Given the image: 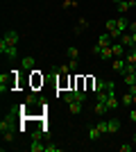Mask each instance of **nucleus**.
Wrapping results in <instances>:
<instances>
[{
	"mask_svg": "<svg viewBox=\"0 0 136 152\" xmlns=\"http://www.w3.org/2000/svg\"><path fill=\"white\" fill-rule=\"evenodd\" d=\"M111 43H113V41H111V34H109V32H102V34L97 37L95 45H93L91 50H93V55H100V50H102V48H107V45H111Z\"/></svg>",
	"mask_w": 136,
	"mask_h": 152,
	"instance_id": "nucleus-1",
	"label": "nucleus"
},
{
	"mask_svg": "<svg viewBox=\"0 0 136 152\" xmlns=\"http://www.w3.org/2000/svg\"><path fill=\"white\" fill-rule=\"evenodd\" d=\"M0 52L7 55L9 59H16L18 57V45H9V43H5V41H0Z\"/></svg>",
	"mask_w": 136,
	"mask_h": 152,
	"instance_id": "nucleus-2",
	"label": "nucleus"
},
{
	"mask_svg": "<svg viewBox=\"0 0 136 152\" xmlns=\"http://www.w3.org/2000/svg\"><path fill=\"white\" fill-rule=\"evenodd\" d=\"M127 66H129V64H127L125 57H113V70H116V73H123V75H125Z\"/></svg>",
	"mask_w": 136,
	"mask_h": 152,
	"instance_id": "nucleus-3",
	"label": "nucleus"
},
{
	"mask_svg": "<svg viewBox=\"0 0 136 152\" xmlns=\"http://www.w3.org/2000/svg\"><path fill=\"white\" fill-rule=\"evenodd\" d=\"M118 14H127L129 9H134L136 7V0H123V2H118Z\"/></svg>",
	"mask_w": 136,
	"mask_h": 152,
	"instance_id": "nucleus-4",
	"label": "nucleus"
},
{
	"mask_svg": "<svg viewBox=\"0 0 136 152\" xmlns=\"http://www.w3.org/2000/svg\"><path fill=\"white\" fill-rule=\"evenodd\" d=\"M18 32H14V30H9L5 34V37H2V41H5V43H9V45H18Z\"/></svg>",
	"mask_w": 136,
	"mask_h": 152,
	"instance_id": "nucleus-5",
	"label": "nucleus"
},
{
	"mask_svg": "<svg viewBox=\"0 0 136 152\" xmlns=\"http://www.w3.org/2000/svg\"><path fill=\"white\" fill-rule=\"evenodd\" d=\"M9 89H12V82H9V75H7V73H2V75H0V93H7Z\"/></svg>",
	"mask_w": 136,
	"mask_h": 152,
	"instance_id": "nucleus-6",
	"label": "nucleus"
},
{
	"mask_svg": "<svg viewBox=\"0 0 136 152\" xmlns=\"http://www.w3.org/2000/svg\"><path fill=\"white\" fill-rule=\"evenodd\" d=\"M118 129H120V121H118V118H111V121H107V134H116Z\"/></svg>",
	"mask_w": 136,
	"mask_h": 152,
	"instance_id": "nucleus-7",
	"label": "nucleus"
},
{
	"mask_svg": "<svg viewBox=\"0 0 136 152\" xmlns=\"http://www.w3.org/2000/svg\"><path fill=\"white\" fill-rule=\"evenodd\" d=\"M20 66H23V70H32L34 66H36V59H34V57H23Z\"/></svg>",
	"mask_w": 136,
	"mask_h": 152,
	"instance_id": "nucleus-8",
	"label": "nucleus"
},
{
	"mask_svg": "<svg viewBox=\"0 0 136 152\" xmlns=\"http://www.w3.org/2000/svg\"><path fill=\"white\" fill-rule=\"evenodd\" d=\"M30 152H45V145H41V139H32V143H30Z\"/></svg>",
	"mask_w": 136,
	"mask_h": 152,
	"instance_id": "nucleus-9",
	"label": "nucleus"
},
{
	"mask_svg": "<svg viewBox=\"0 0 136 152\" xmlns=\"http://www.w3.org/2000/svg\"><path fill=\"white\" fill-rule=\"evenodd\" d=\"M111 50H113V57H125V45L123 43H111Z\"/></svg>",
	"mask_w": 136,
	"mask_h": 152,
	"instance_id": "nucleus-10",
	"label": "nucleus"
},
{
	"mask_svg": "<svg viewBox=\"0 0 136 152\" xmlns=\"http://www.w3.org/2000/svg\"><path fill=\"white\" fill-rule=\"evenodd\" d=\"M68 111H71L73 116H77V114H82V102H79V100L71 102V104H68Z\"/></svg>",
	"mask_w": 136,
	"mask_h": 152,
	"instance_id": "nucleus-11",
	"label": "nucleus"
},
{
	"mask_svg": "<svg viewBox=\"0 0 136 152\" xmlns=\"http://www.w3.org/2000/svg\"><path fill=\"white\" fill-rule=\"evenodd\" d=\"M104 104H107V109H118V100H116V95L111 93V95H107V100H104Z\"/></svg>",
	"mask_w": 136,
	"mask_h": 152,
	"instance_id": "nucleus-12",
	"label": "nucleus"
},
{
	"mask_svg": "<svg viewBox=\"0 0 136 152\" xmlns=\"http://www.w3.org/2000/svg\"><path fill=\"white\" fill-rule=\"evenodd\" d=\"M97 57H100V59H113V50H111V45H107V48H102Z\"/></svg>",
	"mask_w": 136,
	"mask_h": 152,
	"instance_id": "nucleus-13",
	"label": "nucleus"
},
{
	"mask_svg": "<svg viewBox=\"0 0 136 152\" xmlns=\"http://www.w3.org/2000/svg\"><path fill=\"white\" fill-rule=\"evenodd\" d=\"M123 80H125V84H127V86L136 84V70H132V73H125V75H123Z\"/></svg>",
	"mask_w": 136,
	"mask_h": 152,
	"instance_id": "nucleus-14",
	"label": "nucleus"
},
{
	"mask_svg": "<svg viewBox=\"0 0 136 152\" xmlns=\"http://www.w3.org/2000/svg\"><path fill=\"white\" fill-rule=\"evenodd\" d=\"M89 27V23H86V18H79L77 20V25H75V34H82V32Z\"/></svg>",
	"mask_w": 136,
	"mask_h": 152,
	"instance_id": "nucleus-15",
	"label": "nucleus"
},
{
	"mask_svg": "<svg viewBox=\"0 0 136 152\" xmlns=\"http://www.w3.org/2000/svg\"><path fill=\"white\" fill-rule=\"evenodd\" d=\"M66 55H68L71 59H79V50L75 48V45H68V48H66Z\"/></svg>",
	"mask_w": 136,
	"mask_h": 152,
	"instance_id": "nucleus-16",
	"label": "nucleus"
},
{
	"mask_svg": "<svg viewBox=\"0 0 136 152\" xmlns=\"http://www.w3.org/2000/svg\"><path fill=\"white\" fill-rule=\"evenodd\" d=\"M120 102H123V107H134V95H132V93H125Z\"/></svg>",
	"mask_w": 136,
	"mask_h": 152,
	"instance_id": "nucleus-17",
	"label": "nucleus"
},
{
	"mask_svg": "<svg viewBox=\"0 0 136 152\" xmlns=\"http://www.w3.org/2000/svg\"><path fill=\"white\" fill-rule=\"evenodd\" d=\"M100 136H102V132L97 129V125H95V127H91V129H89V139H91V141H97Z\"/></svg>",
	"mask_w": 136,
	"mask_h": 152,
	"instance_id": "nucleus-18",
	"label": "nucleus"
},
{
	"mask_svg": "<svg viewBox=\"0 0 136 152\" xmlns=\"http://www.w3.org/2000/svg\"><path fill=\"white\" fill-rule=\"evenodd\" d=\"M107 111H109V109H107V104H104V102H95V114H97V116H104Z\"/></svg>",
	"mask_w": 136,
	"mask_h": 152,
	"instance_id": "nucleus-19",
	"label": "nucleus"
},
{
	"mask_svg": "<svg viewBox=\"0 0 136 152\" xmlns=\"http://www.w3.org/2000/svg\"><path fill=\"white\" fill-rule=\"evenodd\" d=\"M7 129H12V118H2L0 121V132H7Z\"/></svg>",
	"mask_w": 136,
	"mask_h": 152,
	"instance_id": "nucleus-20",
	"label": "nucleus"
},
{
	"mask_svg": "<svg viewBox=\"0 0 136 152\" xmlns=\"http://www.w3.org/2000/svg\"><path fill=\"white\" fill-rule=\"evenodd\" d=\"M125 59H127V64H134L136 61V48H129V52L125 55Z\"/></svg>",
	"mask_w": 136,
	"mask_h": 152,
	"instance_id": "nucleus-21",
	"label": "nucleus"
},
{
	"mask_svg": "<svg viewBox=\"0 0 136 152\" xmlns=\"http://www.w3.org/2000/svg\"><path fill=\"white\" fill-rule=\"evenodd\" d=\"M2 141H7V143H12V141H14V132H12V129L2 132Z\"/></svg>",
	"mask_w": 136,
	"mask_h": 152,
	"instance_id": "nucleus-22",
	"label": "nucleus"
},
{
	"mask_svg": "<svg viewBox=\"0 0 136 152\" xmlns=\"http://www.w3.org/2000/svg\"><path fill=\"white\" fill-rule=\"evenodd\" d=\"M61 7H64V9H71V7H77V0H64V2H61Z\"/></svg>",
	"mask_w": 136,
	"mask_h": 152,
	"instance_id": "nucleus-23",
	"label": "nucleus"
},
{
	"mask_svg": "<svg viewBox=\"0 0 136 152\" xmlns=\"http://www.w3.org/2000/svg\"><path fill=\"white\" fill-rule=\"evenodd\" d=\"M113 30H116V18L107 20V32H109V34H111V32H113Z\"/></svg>",
	"mask_w": 136,
	"mask_h": 152,
	"instance_id": "nucleus-24",
	"label": "nucleus"
},
{
	"mask_svg": "<svg viewBox=\"0 0 136 152\" xmlns=\"http://www.w3.org/2000/svg\"><path fill=\"white\" fill-rule=\"evenodd\" d=\"M25 104H36V95H34V93H30V95L25 98Z\"/></svg>",
	"mask_w": 136,
	"mask_h": 152,
	"instance_id": "nucleus-25",
	"label": "nucleus"
},
{
	"mask_svg": "<svg viewBox=\"0 0 136 152\" xmlns=\"http://www.w3.org/2000/svg\"><path fill=\"white\" fill-rule=\"evenodd\" d=\"M97 129H100L102 134H107V121H100V123H97Z\"/></svg>",
	"mask_w": 136,
	"mask_h": 152,
	"instance_id": "nucleus-26",
	"label": "nucleus"
},
{
	"mask_svg": "<svg viewBox=\"0 0 136 152\" xmlns=\"http://www.w3.org/2000/svg\"><path fill=\"white\" fill-rule=\"evenodd\" d=\"M45 152H59V145H45Z\"/></svg>",
	"mask_w": 136,
	"mask_h": 152,
	"instance_id": "nucleus-27",
	"label": "nucleus"
},
{
	"mask_svg": "<svg viewBox=\"0 0 136 152\" xmlns=\"http://www.w3.org/2000/svg\"><path fill=\"white\" fill-rule=\"evenodd\" d=\"M68 68H71V70H77V59H71V64H68Z\"/></svg>",
	"mask_w": 136,
	"mask_h": 152,
	"instance_id": "nucleus-28",
	"label": "nucleus"
},
{
	"mask_svg": "<svg viewBox=\"0 0 136 152\" xmlns=\"http://www.w3.org/2000/svg\"><path fill=\"white\" fill-rule=\"evenodd\" d=\"M129 150H132L129 143H123V145H120V152H129Z\"/></svg>",
	"mask_w": 136,
	"mask_h": 152,
	"instance_id": "nucleus-29",
	"label": "nucleus"
},
{
	"mask_svg": "<svg viewBox=\"0 0 136 152\" xmlns=\"http://www.w3.org/2000/svg\"><path fill=\"white\" fill-rule=\"evenodd\" d=\"M129 121L136 123V109H129Z\"/></svg>",
	"mask_w": 136,
	"mask_h": 152,
	"instance_id": "nucleus-30",
	"label": "nucleus"
},
{
	"mask_svg": "<svg viewBox=\"0 0 136 152\" xmlns=\"http://www.w3.org/2000/svg\"><path fill=\"white\" fill-rule=\"evenodd\" d=\"M129 32H136V20H134V23H129Z\"/></svg>",
	"mask_w": 136,
	"mask_h": 152,
	"instance_id": "nucleus-31",
	"label": "nucleus"
},
{
	"mask_svg": "<svg viewBox=\"0 0 136 152\" xmlns=\"http://www.w3.org/2000/svg\"><path fill=\"white\" fill-rule=\"evenodd\" d=\"M113 2H116V5H118V2H123V0H113Z\"/></svg>",
	"mask_w": 136,
	"mask_h": 152,
	"instance_id": "nucleus-32",
	"label": "nucleus"
},
{
	"mask_svg": "<svg viewBox=\"0 0 136 152\" xmlns=\"http://www.w3.org/2000/svg\"><path fill=\"white\" fill-rule=\"evenodd\" d=\"M132 66H134V70H136V61H134V64H132Z\"/></svg>",
	"mask_w": 136,
	"mask_h": 152,
	"instance_id": "nucleus-33",
	"label": "nucleus"
},
{
	"mask_svg": "<svg viewBox=\"0 0 136 152\" xmlns=\"http://www.w3.org/2000/svg\"><path fill=\"white\" fill-rule=\"evenodd\" d=\"M134 107H136V95H134Z\"/></svg>",
	"mask_w": 136,
	"mask_h": 152,
	"instance_id": "nucleus-34",
	"label": "nucleus"
},
{
	"mask_svg": "<svg viewBox=\"0 0 136 152\" xmlns=\"http://www.w3.org/2000/svg\"><path fill=\"white\" fill-rule=\"evenodd\" d=\"M134 145H136V134H134Z\"/></svg>",
	"mask_w": 136,
	"mask_h": 152,
	"instance_id": "nucleus-35",
	"label": "nucleus"
}]
</instances>
